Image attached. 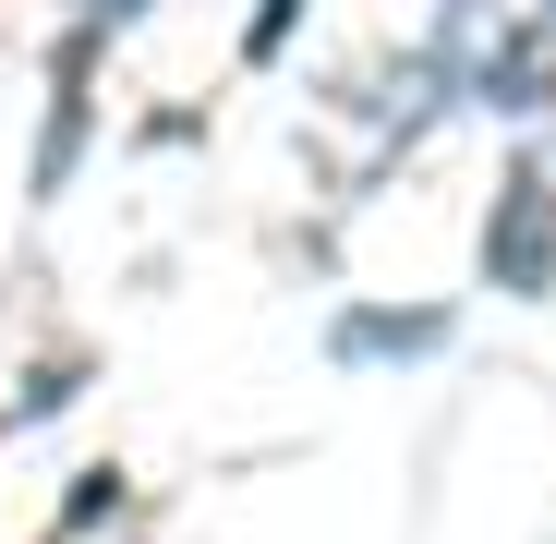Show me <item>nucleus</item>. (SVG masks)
Listing matches in <instances>:
<instances>
[{
	"label": "nucleus",
	"instance_id": "1",
	"mask_svg": "<svg viewBox=\"0 0 556 544\" xmlns=\"http://www.w3.org/2000/svg\"><path fill=\"white\" fill-rule=\"evenodd\" d=\"M484 291H508V303L556 291V181L544 169L496 181V206H484Z\"/></svg>",
	"mask_w": 556,
	"mask_h": 544
},
{
	"label": "nucleus",
	"instance_id": "2",
	"mask_svg": "<svg viewBox=\"0 0 556 544\" xmlns=\"http://www.w3.org/2000/svg\"><path fill=\"white\" fill-rule=\"evenodd\" d=\"M447 339H459L447 303H351L327 327V363H339V376H363V363H435Z\"/></svg>",
	"mask_w": 556,
	"mask_h": 544
},
{
	"label": "nucleus",
	"instance_id": "3",
	"mask_svg": "<svg viewBox=\"0 0 556 544\" xmlns=\"http://www.w3.org/2000/svg\"><path fill=\"white\" fill-rule=\"evenodd\" d=\"M459 85H472V110H508V122H532L544 98H556V13L544 25H508L472 73H459Z\"/></svg>",
	"mask_w": 556,
	"mask_h": 544
},
{
	"label": "nucleus",
	"instance_id": "4",
	"mask_svg": "<svg viewBox=\"0 0 556 544\" xmlns=\"http://www.w3.org/2000/svg\"><path fill=\"white\" fill-rule=\"evenodd\" d=\"M85 73H98V25H73L61 37V61H49V134H37V194H61L73 181V157H85Z\"/></svg>",
	"mask_w": 556,
	"mask_h": 544
},
{
	"label": "nucleus",
	"instance_id": "5",
	"mask_svg": "<svg viewBox=\"0 0 556 544\" xmlns=\"http://www.w3.org/2000/svg\"><path fill=\"white\" fill-rule=\"evenodd\" d=\"M85 400V363H37V376L13 388V423H49V412H73Z\"/></svg>",
	"mask_w": 556,
	"mask_h": 544
},
{
	"label": "nucleus",
	"instance_id": "6",
	"mask_svg": "<svg viewBox=\"0 0 556 544\" xmlns=\"http://www.w3.org/2000/svg\"><path fill=\"white\" fill-rule=\"evenodd\" d=\"M98 520H122V472H110V460L73 472V496H61V532H98Z\"/></svg>",
	"mask_w": 556,
	"mask_h": 544
},
{
	"label": "nucleus",
	"instance_id": "7",
	"mask_svg": "<svg viewBox=\"0 0 556 544\" xmlns=\"http://www.w3.org/2000/svg\"><path fill=\"white\" fill-rule=\"evenodd\" d=\"M291 25H303V0H254V25H242V61H278V49H291Z\"/></svg>",
	"mask_w": 556,
	"mask_h": 544
},
{
	"label": "nucleus",
	"instance_id": "8",
	"mask_svg": "<svg viewBox=\"0 0 556 544\" xmlns=\"http://www.w3.org/2000/svg\"><path fill=\"white\" fill-rule=\"evenodd\" d=\"M85 25H98V37H122V25H146V0H98Z\"/></svg>",
	"mask_w": 556,
	"mask_h": 544
}]
</instances>
